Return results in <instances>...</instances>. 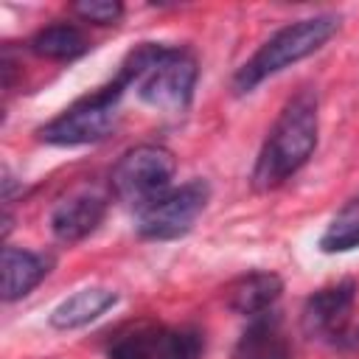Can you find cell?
Returning <instances> with one entry per match:
<instances>
[{
  "instance_id": "obj_1",
  "label": "cell",
  "mask_w": 359,
  "mask_h": 359,
  "mask_svg": "<svg viewBox=\"0 0 359 359\" xmlns=\"http://www.w3.org/2000/svg\"><path fill=\"white\" fill-rule=\"evenodd\" d=\"M320 132V107L314 90H297L278 112L252 165V188L275 191L292 180L314 154Z\"/></svg>"
},
{
  "instance_id": "obj_2",
  "label": "cell",
  "mask_w": 359,
  "mask_h": 359,
  "mask_svg": "<svg viewBox=\"0 0 359 359\" xmlns=\"http://www.w3.org/2000/svg\"><path fill=\"white\" fill-rule=\"evenodd\" d=\"M115 79L126 87L135 84L140 101L160 112H185L194 101L199 65L188 48L140 42L126 53Z\"/></svg>"
},
{
  "instance_id": "obj_3",
  "label": "cell",
  "mask_w": 359,
  "mask_h": 359,
  "mask_svg": "<svg viewBox=\"0 0 359 359\" xmlns=\"http://www.w3.org/2000/svg\"><path fill=\"white\" fill-rule=\"evenodd\" d=\"M339 28V17L337 14H314V17H303L294 20L289 25H283L278 34H272L233 76V93L244 95L252 93L261 81H266L269 76L309 59L311 53H317Z\"/></svg>"
},
{
  "instance_id": "obj_4",
  "label": "cell",
  "mask_w": 359,
  "mask_h": 359,
  "mask_svg": "<svg viewBox=\"0 0 359 359\" xmlns=\"http://www.w3.org/2000/svg\"><path fill=\"white\" fill-rule=\"evenodd\" d=\"M123 90L126 84L112 79L90 95H81L39 129V140L50 146H90L104 140L118 123V104Z\"/></svg>"
},
{
  "instance_id": "obj_5",
  "label": "cell",
  "mask_w": 359,
  "mask_h": 359,
  "mask_svg": "<svg viewBox=\"0 0 359 359\" xmlns=\"http://www.w3.org/2000/svg\"><path fill=\"white\" fill-rule=\"evenodd\" d=\"M177 171V160L165 146L157 143H140L129 151H123L109 174L112 194L123 202H129L135 210L157 199L171 188Z\"/></svg>"
},
{
  "instance_id": "obj_6",
  "label": "cell",
  "mask_w": 359,
  "mask_h": 359,
  "mask_svg": "<svg viewBox=\"0 0 359 359\" xmlns=\"http://www.w3.org/2000/svg\"><path fill=\"white\" fill-rule=\"evenodd\" d=\"M210 202V185L205 180H188L168 188L140 210H135V230L151 241H171L185 236Z\"/></svg>"
},
{
  "instance_id": "obj_7",
  "label": "cell",
  "mask_w": 359,
  "mask_h": 359,
  "mask_svg": "<svg viewBox=\"0 0 359 359\" xmlns=\"http://www.w3.org/2000/svg\"><path fill=\"white\" fill-rule=\"evenodd\" d=\"M353 303H356V280L351 278L311 292L300 311L303 334L311 339H325V342L342 339Z\"/></svg>"
},
{
  "instance_id": "obj_8",
  "label": "cell",
  "mask_w": 359,
  "mask_h": 359,
  "mask_svg": "<svg viewBox=\"0 0 359 359\" xmlns=\"http://www.w3.org/2000/svg\"><path fill=\"white\" fill-rule=\"evenodd\" d=\"M107 216V196L95 188H76L67 196H62L50 210V230L65 244H79L90 233L98 230V224Z\"/></svg>"
},
{
  "instance_id": "obj_9",
  "label": "cell",
  "mask_w": 359,
  "mask_h": 359,
  "mask_svg": "<svg viewBox=\"0 0 359 359\" xmlns=\"http://www.w3.org/2000/svg\"><path fill=\"white\" fill-rule=\"evenodd\" d=\"M283 292V280L275 275V272H264V269H255V272H247L241 278H236L224 297H227V306L241 314V317H258L264 311H272L278 297Z\"/></svg>"
},
{
  "instance_id": "obj_10",
  "label": "cell",
  "mask_w": 359,
  "mask_h": 359,
  "mask_svg": "<svg viewBox=\"0 0 359 359\" xmlns=\"http://www.w3.org/2000/svg\"><path fill=\"white\" fill-rule=\"evenodd\" d=\"M118 303V292L109 286H84L65 297L59 306H53L48 323L56 331H76L98 320L104 311H109Z\"/></svg>"
},
{
  "instance_id": "obj_11",
  "label": "cell",
  "mask_w": 359,
  "mask_h": 359,
  "mask_svg": "<svg viewBox=\"0 0 359 359\" xmlns=\"http://www.w3.org/2000/svg\"><path fill=\"white\" fill-rule=\"evenodd\" d=\"M233 359H292V348L275 309L247 320Z\"/></svg>"
},
{
  "instance_id": "obj_12",
  "label": "cell",
  "mask_w": 359,
  "mask_h": 359,
  "mask_svg": "<svg viewBox=\"0 0 359 359\" xmlns=\"http://www.w3.org/2000/svg\"><path fill=\"white\" fill-rule=\"evenodd\" d=\"M50 272V258L22 247H3V300L14 303L31 294Z\"/></svg>"
},
{
  "instance_id": "obj_13",
  "label": "cell",
  "mask_w": 359,
  "mask_h": 359,
  "mask_svg": "<svg viewBox=\"0 0 359 359\" xmlns=\"http://www.w3.org/2000/svg\"><path fill=\"white\" fill-rule=\"evenodd\" d=\"M31 53L50 59V62H73L79 56H84L90 50V42L84 36V31L73 22H53L39 28L31 39H28Z\"/></svg>"
},
{
  "instance_id": "obj_14",
  "label": "cell",
  "mask_w": 359,
  "mask_h": 359,
  "mask_svg": "<svg viewBox=\"0 0 359 359\" xmlns=\"http://www.w3.org/2000/svg\"><path fill=\"white\" fill-rule=\"evenodd\" d=\"M359 247V194L351 196L320 236L323 252H348Z\"/></svg>"
},
{
  "instance_id": "obj_15",
  "label": "cell",
  "mask_w": 359,
  "mask_h": 359,
  "mask_svg": "<svg viewBox=\"0 0 359 359\" xmlns=\"http://www.w3.org/2000/svg\"><path fill=\"white\" fill-rule=\"evenodd\" d=\"M205 353V337L194 325L160 331L154 359H202Z\"/></svg>"
},
{
  "instance_id": "obj_16",
  "label": "cell",
  "mask_w": 359,
  "mask_h": 359,
  "mask_svg": "<svg viewBox=\"0 0 359 359\" xmlns=\"http://www.w3.org/2000/svg\"><path fill=\"white\" fill-rule=\"evenodd\" d=\"M160 331L163 328H135L129 334H121L109 345L107 359H154Z\"/></svg>"
},
{
  "instance_id": "obj_17",
  "label": "cell",
  "mask_w": 359,
  "mask_h": 359,
  "mask_svg": "<svg viewBox=\"0 0 359 359\" xmlns=\"http://www.w3.org/2000/svg\"><path fill=\"white\" fill-rule=\"evenodd\" d=\"M73 14L93 25H115L123 17V6L118 0H81L73 3Z\"/></svg>"
}]
</instances>
